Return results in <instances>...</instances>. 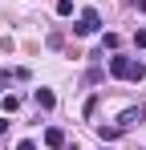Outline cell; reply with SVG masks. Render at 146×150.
<instances>
[{
    "label": "cell",
    "mask_w": 146,
    "mask_h": 150,
    "mask_svg": "<svg viewBox=\"0 0 146 150\" xmlns=\"http://www.w3.org/2000/svg\"><path fill=\"white\" fill-rule=\"evenodd\" d=\"M4 110H8V114H16V110H21V98H12V93H8V98H4Z\"/></svg>",
    "instance_id": "obj_8"
},
{
    "label": "cell",
    "mask_w": 146,
    "mask_h": 150,
    "mask_svg": "<svg viewBox=\"0 0 146 150\" xmlns=\"http://www.w3.org/2000/svg\"><path fill=\"white\" fill-rule=\"evenodd\" d=\"M45 146H49V150H61V146H65V130L49 126V130H45Z\"/></svg>",
    "instance_id": "obj_3"
},
{
    "label": "cell",
    "mask_w": 146,
    "mask_h": 150,
    "mask_svg": "<svg viewBox=\"0 0 146 150\" xmlns=\"http://www.w3.org/2000/svg\"><path fill=\"white\" fill-rule=\"evenodd\" d=\"M142 118H146V110H142V105H138V110L130 105V110H126V114L118 118V126H122V130H130V126H134V122H142Z\"/></svg>",
    "instance_id": "obj_4"
},
{
    "label": "cell",
    "mask_w": 146,
    "mask_h": 150,
    "mask_svg": "<svg viewBox=\"0 0 146 150\" xmlns=\"http://www.w3.org/2000/svg\"><path fill=\"white\" fill-rule=\"evenodd\" d=\"M97 134H101V142H114L122 134V126H97Z\"/></svg>",
    "instance_id": "obj_6"
},
{
    "label": "cell",
    "mask_w": 146,
    "mask_h": 150,
    "mask_svg": "<svg viewBox=\"0 0 146 150\" xmlns=\"http://www.w3.org/2000/svg\"><path fill=\"white\" fill-rule=\"evenodd\" d=\"M33 101H37V110H53V105H57V93H53V89H37Z\"/></svg>",
    "instance_id": "obj_5"
},
{
    "label": "cell",
    "mask_w": 146,
    "mask_h": 150,
    "mask_svg": "<svg viewBox=\"0 0 146 150\" xmlns=\"http://www.w3.org/2000/svg\"><path fill=\"white\" fill-rule=\"evenodd\" d=\"M0 93H4V81H0Z\"/></svg>",
    "instance_id": "obj_12"
},
{
    "label": "cell",
    "mask_w": 146,
    "mask_h": 150,
    "mask_svg": "<svg viewBox=\"0 0 146 150\" xmlns=\"http://www.w3.org/2000/svg\"><path fill=\"white\" fill-rule=\"evenodd\" d=\"M97 28H101V16H97V8H85V12L77 16V25H73V33H77V37H94Z\"/></svg>",
    "instance_id": "obj_2"
},
{
    "label": "cell",
    "mask_w": 146,
    "mask_h": 150,
    "mask_svg": "<svg viewBox=\"0 0 146 150\" xmlns=\"http://www.w3.org/2000/svg\"><path fill=\"white\" fill-rule=\"evenodd\" d=\"M16 150H37V146H33V142H21V146H16Z\"/></svg>",
    "instance_id": "obj_10"
},
{
    "label": "cell",
    "mask_w": 146,
    "mask_h": 150,
    "mask_svg": "<svg viewBox=\"0 0 146 150\" xmlns=\"http://www.w3.org/2000/svg\"><path fill=\"white\" fill-rule=\"evenodd\" d=\"M4 130H8V122H4V118H0V134H4Z\"/></svg>",
    "instance_id": "obj_11"
},
{
    "label": "cell",
    "mask_w": 146,
    "mask_h": 150,
    "mask_svg": "<svg viewBox=\"0 0 146 150\" xmlns=\"http://www.w3.org/2000/svg\"><path fill=\"white\" fill-rule=\"evenodd\" d=\"M73 12V0H57V16H69Z\"/></svg>",
    "instance_id": "obj_7"
},
{
    "label": "cell",
    "mask_w": 146,
    "mask_h": 150,
    "mask_svg": "<svg viewBox=\"0 0 146 150\" xmlns=\"http://www.w3.org/2000/svg\"><path fill=\"white\" fill-rule=\"evenodd\" d=\"M101 150H110V146H101Z\"/></svg>",
    "instance_id": "obj_13"
},
{
    "label": "cell",
    "mask_w": 146,
    "mask_h": 150,
    "mask_svg": "<svg viewBox=\"0 0 146 150\" xmlns=\"http://www.w3.org/2000/svg\"><path fill=\"white\" fill-rule=\"evenodd\" d=\"M110 73L118 81H142L146 77V65L134 61V57H110Z\"/></svg>",
    "instance_id": "obj_1"
},
{
    "label": "cell",
    "mask_w": 146,
    "mask_h": 150,
    "mask_svg": "<svg viewBox=\"0 0 146 150\" xmlns=\"http://www.w3.org/2000/svg\"><path fill=\"white\" fill-rule=\"evenodd\" d=\"M134 45H138V49H146V28H138V33H134Z\"/></svg>",
    "instance_id": "obj_9"
}]
</instances>
